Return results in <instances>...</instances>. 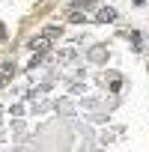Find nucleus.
Instances as JSON below:
<instances>
[{"mask_svg": "<svg viewBox=\"0 0 149 152\" xmlns=\"http://www.w3.org/2000/svg\"><path fill=\"white\" fill-rule=\"evenodd\" d=\"M113 18H116L113 9H102V12H99V21H102V24H107V21H113Z\"/></svg>", "mask_w": 149, "mask_h": 152, "instance_id": "1", "label": "nucleus"}]
</instances>
